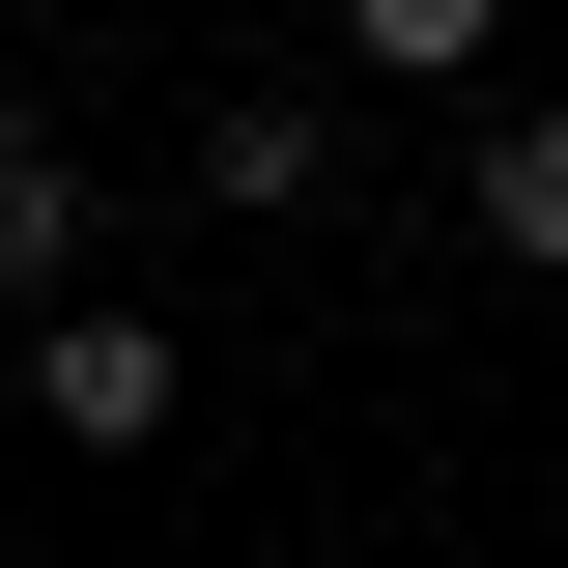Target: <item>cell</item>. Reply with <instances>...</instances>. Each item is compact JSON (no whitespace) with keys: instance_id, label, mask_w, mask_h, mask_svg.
<instances>
[{"instance_id":"cell-1","label":"cell","mask_w":568,"mask_h":568,"mask_svg":"<svg viewBox=\"0 0 568 568\" xmlns=\"http://www.w3.org/2000/svg\"><path fill=\"white\" fill-rule=\"evenodd\" d=\"M29 426H58V455H171V342H142V313H29Z\"/></svg>"},{"instance_id":"cell-2","label":"cell","mask_w":568,"mask_h":568,"mask_svg":"<svg viewBox=\"0 0 568 568\" xmlns=\"http://www.w3.org/2000/svg\"><path fill=\"white\" fill-rule=\"evenodd\" d=\"M171 171H200L227 227H313V200H342V114H313V85H227V114L171 142Z\"/></svg>"},{"instance_id":"cell-3","label":"cell","mask_w":568,"mask_h":568,"mask_svg":"<svg viewBox=\"0 0 568 568\" xmlns=\"http://www.w3.org/2000/svg\"><path fill=\"white\" fill-rule=\"evenodd\" d=\"M85 200H114V171H85L58 114H0V313H58V284H85Z\"/></svg>"},{"instance_id":"cell-4","label":"cell","mask_w":568,"mask_h":568,"mask_svg":"<svg viewBox=\"0 0 568 568\" xmlns=\"http://www.w3.org/2000/svg\"><path fill=\"white\" fill-rule=\"evenodd\" d=\"M455 200H484V256H511V284H568V85L455 142Z\"/></svg>"},{"instance_id":"cell-5","label":"cell","mask_w":568,"mask_h":568,"mask_svg":"<svg viewBox=\"0 0 568 568\" xmlns=\"http://www.w3.org/2000/svg\"><path fill=\"white\" fill-rule=\"evenodd\" d=\"M342 58H369V85H484V58H511V0H342Z\"/></svg>"},{"instance_id":"cell-6","label":"cell","mask_w":568,"mask_h":568,"mask_svg":"<svg viewBox=\"0 0 568 568\" xmlns=\"http://www.w3.org/2000/svg\"><path fill=\"white\" fill-rule=\"evenodd\" d=\"M0 568H29V540H0Z\"/></svg>"}]
</instances>
